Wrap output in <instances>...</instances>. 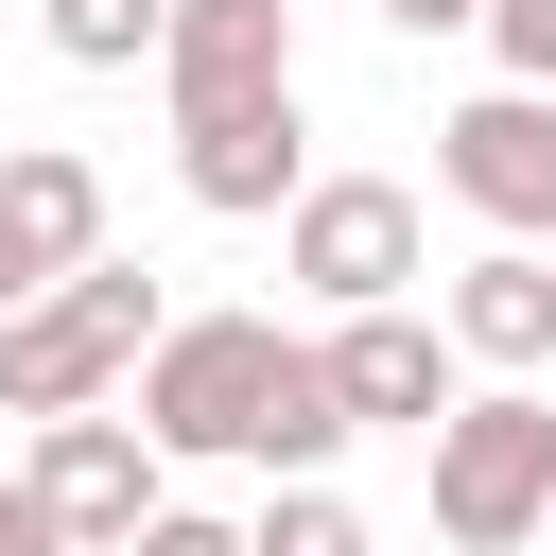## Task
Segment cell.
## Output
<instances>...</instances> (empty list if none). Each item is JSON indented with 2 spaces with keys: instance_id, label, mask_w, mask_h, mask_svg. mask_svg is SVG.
<instances>
[{
  "instance_id": "6",
  "label": "cell",
  "mask_w": 556,
  "mask_h": 556,
  "mask_svg": "<svg viewBox=\"0 0 556 556\" xmlns=\"http://www.w3.org/2000/svg\"><path fill=\"white\" fill-rule=\"evenodd\" d=\"M330 400H348V434H434L452 417V313H417V295H365V313H330Z\"/></svg>"
},
{
  "instance_id": "3",
  "label": "cell",
  "mask_w": 556,
  "mask_h": 556,
  "mask_svg": "<svg viewBox=\"0 0 556 556\" xmlns=\"http://www.w3.org/2000/svg\"><path fill=\"white\" fill-rule=\"evenodd\" d=\"M278 313H156V348L122 365V417L156 452H243L261 434V382H278Z\"/></svg>"
},
{
  "instance_id": "4",
  "label": "cell",
  "mask_w": 556,
  "mask_h": 556,
  "mask_svg": "<svg viewBox=\"0 0 556 556\" xmlns=\"http://www.w3.org/2000/svg\"><path fill=\"white\" fill-rule=\"evenodd\" d=\"M278 261L313 313H365V295H417V191L400 174H295L278 208Z\"/></svg>"
},
{
  "instance_id": "1",
  "label": "cell",
  "mask_w": 556,
  "mask_h": 556,
  "mask_svg": "<svg viewBox=\"0 0 556 556\" xmlns=\"http://www.w3.org/2000/svg\"><path fill=\"white\" fill-rule=\"evenodd\" d=\"M156 348V278L139 261H70V278H35L17 313H0V417H70V400H122V365Z\"/></svg>"
},
{
  "instance_id": "9",
  "label": "cell",
  "mask_w": 556,
  "mask_h": 556,
  "mask_svg": "<svg viewBox=\"0 0 556 556\" xmlns=\"http://www.w3.org/2000/svg\"><path fill=\"white\" fill-rule=\"evenodd\" d=\"M174 174H191V208H226V226L295 208V174H313V139H295V87H278V104H226V122H174Z\"/></svg>"
},
{
  "instance_id": "15",
  "label": "cell",
  "mask_w": 556,
  "mask_h": 556,
  "mask_svg": "<svg viewBox=\"0 0 556 556\" xmlns=\"http://www.w3.org/2000/svg\"><path fill=\"white\" fill-rule=\"evenodd\" d=\"M104 556H243V521H191V504H139Z\"/></svg>"
},
{
  "instance_id": "2",
  "label": "cell",
  "mask_w": 556,
  "mask_h": 556,
  "mask_svg": "<svg viewBox=\"0 0 556 556\" xmlns=\"http://www.w3.org/2000/svg\"><path fill=\"white\" fill-rule=\"evenodd\" d=\"M417 452H434V539H452V556H521V539L556 521V400H539V382H486V400L452 382V417H434Z\"/></svg>"
},
{
  "instance_id": "5",
  "label": "cell",
  "mask_w": 556,
  "mask_h": 556,
  "mask_svg": "<svg viewBox=\"0 0 556 556\" xmlns=\"http://www.w3.org/2000/svg\"><path fill=\"white\" fill-rule=\"evenodd\" d=\"M434 191L452 208H486L504 243H556V87H469L452 122H434Z\"/></svg>"
},
{
  "instance_id": "7",
  "label": "cell",
  "mask_w": 556,
  "mask_h": 556,
  "mask_svg": "<svg viewBox=\"0 0 556 556\" xmlns=\"http://www.w3.org/2000/svg\"><path fill=\"white\" fill-rule=\"evenodd\" d=\"M35 504H52V539L70 556H104L139 504H156V434L122 417V400H70V417H35V469H17Z\"/></svg>"
},
{
  "instance_id": "10",
  "label": "cell",
  "mask_w": 556,
  "mask_h": 556,
  "mask_svg": "<svg viewBox=\"0 0 556 556\" xmlns=\"http://www.w3.org/2000/svg\"><path fill=\"white\" fill-rule=\"evenodd\" d=\"M452 348L504 365V382H539V365H556V243H486V261L452 278Z\"/></svg>"
},
{
  "instance_id": "14",
  "label": "cell",
  "mask_w": 556,
  "mask_h": 556,
  "mask_svg": "<svg viewBox=\"0 0 556 556\" xmlns=\"http://www.w3.org/2000/svg\"><path fill=\"white\" fill-rule=\"evenodd\" d=\"M243 556H365V521H348V504H330L313 469H278V504L243 521Z\"/></svg>"
},
{
  "instance_id": "8",
  "label": "cell",
  "mask_w": 556,
  "mask_h": 556,
  "mask_svg": "<svg viewBox=\"0 0 556 556\" xmlns=\"http://www.w3.org/2000/svg\"><path fill=\"white\" fill-rule=\"evenodd\" d=\"M156 87H174V122L278 104V87H295V0H174V17H156Z\"/></svg>"
},
{
  "instance_id": "13",
  "label": "cell",
  "mask_w": 556,
  "mask_h": 556,
  "mask_svg": "<svg viewBox=\"0 0 556 556\" xmlns=\"http://www.w3.org/2000/svg\"><path fill=\"white\" fill-rule=\"evenodd\" d=\"M156 17H174V0H35V35H52L70 70H156Z\"/></svg>"
},
{
  "instance_id": "16",
  "label": "cell",
  "mask_w": 556,
  "mask_h": 556,
  "mask_svg": "<svg viewBox=\"0 0 556 556\" xmlns=\"http://www.w3.org/2000/svg\"><path fill=\"white\" fill-rule=\"evenodd\" d=\"M469 35H486V52H504V70H521V87H556V0H486V17H469Z\"/></svg>"
},
{
  "instance_id": "12",
  "label": "cell",
  "mask_w": 556,
  "mask_h": 556,
  "mask_svg": "<svg viewBox=\"0 0 556 556\" xmlns=\"http://www.w3.org/2000/svg\"><path fill=\"white\" fill-rule=\"evenodd\" d=\"M348 452V400H330V365L313 348H278V382H261V434H243V469H330Z\"/></svg>"
},
{
  "instance_id": "11",
  "label": "cell",
  "mask_w": 556,
  "mask_h": 556,
  "mask_svg": "<svg viewBox=\"0 0 556 556\" xmlns=\"http://www.w3.org/2000/svg\"><path fill=\"white\" fill-rule=\"evenodd\" d=\"M0 243H17L35 278H70V261L104 243V174H87L70 139H17V156H0Z\"/></svg>"
},
{
  "instance_id": "17",
  "label": "cell",
  "mask_w": 556,
  "mask_h": 556,
  "mask_svg": "<svg viewBox=\"0 0 556 556\" xmlns=\"http://www.w3.org/2000/svg\"><path fill=\"white\" fill-rule=\"evenodd\" d=\"M0 556H70V539H52V504H35L17 469H0Z\"/></svg>"
},
{
  "instance_id": "18",
  "label": "cell",
  "mask_w": 556,
  "mask_h": 556,
  "mask_svg": "<svg viewBox=\"0 0 556 556\" xmlns=\"http://www.w3.org/2000/svg\"><path fill=\"white\" fill-rule=\"evenodd\" d=\"M486 0H382V35H469Z\"/></svg>"
}]
</instances>
